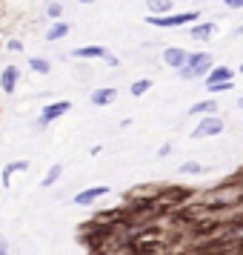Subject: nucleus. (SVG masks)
Listing matches in <instances>:
<instances>
[{"mask_svg": "<svg viewBox=\"0 0 243 255\" xmlns=\"http://www.w3.org/2000/svg\"><path fill=\"white\" fill-rule=\"evenodd\" d=\"M180 78H200V75H206V72H212V55L209 52H195V55H189V60H186L183 66H180Z\"/></svg>", "mask_w": 243, "mask_h": 255, "instance_id": "f257e3e1", "label": "nucleus"}, {"mask_svg": "<svg viewBox=\"0 0 243 255\" xmlns=\"http://www.w3.org/2000/svg\"><path fill=\"white\" fill-rule=\"evenodd\" d=\"M186 60H189V55H186V49H166L163 52V63H169V66H174V69H180Z\"/></svg>", "mask_w": 243, "mask_h": 255, "instance_id": "39448f33", "label": "nucleus"}, {"mask_svg": "<svg viewBox=\"0 0 243 255\" xmlns=\"http://www.w3.org/2000/svg\"><path fill=\"white\" fill-rule=\"evenodd\" d=\"M241 72H243V66H241Z\"/></svg>", "mask_w": 243, "mask_h": 255, "instance_id": "bb28decb", "label": "nucleus"}, {"mask_svg": "<svg viewBox=\"0 0 243 255\" xmlns=\"http://www.w3.org/2000/svg\"><path fill=\"white\" fill-rule=\"evenodd\" d=\"M180 172H200V163H183V166H180Z\"/></svg>", "mask_w": 243, "mask_h": 255, "instance_id": "aec40b11", "label": "nucleus"}, {"mask_svg": "<svg viewBox=\"0 0 243 255\" xmlns=\"http://www.w3.org/2000/svg\"><path fill=\"white\" fill-rule=\"evenodd\" d=\"M220 129H223V121H220V118H206L192 135H195V138H209V135H218Z\"/></svg>", "mask_w": 243, "mask_h": 255, "instance_id": "20e7f679", "label": "nucleus"}, {"mask_svg": "<svg viewBox=\"0 0 243 255\" xmlns=\"http://www.w3.org/2000/svg\"><path fill=\"white\" fill-rule=\"evenodd\" d=\"M78 3H92V0H78Z\"/></svg>", "mask_w": 243, "mask_h": 255, "instance_id": "b1692460", "label": "nucleus"}, {"mask_svg": "<svg viewBox=\"0 0 243 255\" xmlns=\"http://www.w3.org/2000/svg\"><path fill=\"white\" fill-rule=\"evenodd\" d=\"M66 35H69V26L66 23H55L46 32V40H60V37H66Z\"/></svg>", "mask_w": 243, "mask_h": 255, "instance_id": "9b49d317", "label": "nucleus"}, {"mask_svg": "<svg viewBox=\"0 0 243 255\" xmlns=\"http://www.w3.org/2000/svg\"><path fill=\"white\" fill-rule=\"evenodd\" d=\"M60 14V3H49V17H58Z\"/></svg>", "mask_w": 243, "mask_h": 255, "instance_id": "412c9836", "label": "nucleus"}, {"mask_svg": "<svg viewBox=\"0 0 243 255\" xmlns=\"http://www.w3.org/2000/svg\"><path fill=\"white\" fill-rule=\"evenodd\" d=\"M106 192H109L106 186H92V189H86V192H78V195H75V204H92L94 198L106 195Z\"/></svg>", "mask_w": 243, "mask_h": 255, "instance_id": "0eeeda50", "label": "nucleus"}, {"mask_svg": "<svg viewBox=\"0 0 243 255\" xmlns=\"http://www.w3.org/2000/svg\"><path fill=\"white\" fill-rule=\"evenodd\" d=\"M117 98V89H97V92H92V104L103 106V104H112Z\"/></svg>", "mask_w": 243, "mask_h": 255, "instance_id": "1a4fd4ad", "label": "nucleus"}, {"mask_svg": "<svg viewBox=\"0 0 243 255\" xmlns=\"http://www.w3.org/2000/svg\"><path fill=\"white\" fill-rule=\"evenodd\" d=\"M232 78V69H226V66H218V69L209 72V83H220V81H229Z\"/></svg>", "mask_w": 243, "mask_h": 255, "instance_id": "f8f14e48", "label": "nucleus"}, {"mask_svg": "<svg viewBox=\"0 0 243 255\" xmlns=\"http://www.w3.org/2000/svg\"><path fill=\"white\" fill-rule=\"evenodd\" d=\"M23 169H29V163H26V161L9 163V166H6V169H3V184H9V175H12V172H23Z\"/></svg>", "mask_w": 243, "mask_h": 255, "instance_id": "4468645a", "label": "nucleus"}, {"mask_svg": "<svg viewBox=\"0 0 243 255\" xmlns=\"http://www.w3.org/2000/svg\"><path fill=\"white\" fill-rule=\"evenodd\" d=\"M197 17V12H180V14H169V17H149L152 26H163V29H174V26H186Z\"/></svg>", "mask_w": 243, "mask_h": 255, "instance_id": "f03ea898", "label": "nucleus"}, {"mask_svg": "<svg viewBox=\"0 0 243 255\" xmlns=\"http://www.w3.org/2000/svg\"><path fill=\"white\" fill-rule=\"evenodd\" d=\"M9 49H12V52H20V49H23V43H20V40H9Z\"/></svg>", "mask_w": 243, "mask_h": 255, "instance_id": "4be33fe9", "label": "nucleus"}, {"mask_svg": "<svg viewBox=\"0 0 243 255\" xmlns=\"http://www.w3.org/2000/svg\"><path fill=\"white\" fill-rule=\"evenodd\" d=\"M146 6H149V12H169L172 9L169 0H146Z\"/></svg>", "mask_w": 243, "mask_h": 255, "instance_id": "dca6fc26", "label": "nucleus"}, {"mask_svg": "<svg viewBox=\"0 0 243 255\" xmlns=\"http://www.w3.org/2000/svg\"><path fill=\"white\" fill-rule=\"evenodd\" d=\"M17 78H20V72L14 69V66H9V69H3V75H0V89L6 95L14 92V83H17Z\"/></svg>", "mask_w": 243, "mask_h": 255, "instance_id": "423d86ee", "label": "nucleus"}, {"mask_svg": "<svg viewBox=\"0 0 243 255\" xmlns=\"http://www.w3.org/2000/svg\"><path fill=\"white\" fill-rule=\"evenodd\" d=\"M72 104L69 101H58V104H49L46 109H43V115H40V127H46V124H52L55 118H60L63 112H69Z\"/></svg>", "mask_w": 243, "mask_h": 255, "instance_id": "7ed1b4c3", "label": "nucleus"}, {"mask_svg": "<svg viewBox=\"0 0 243 255\" xmlns=\"http://www.w3.org/2000/svg\"><path fill=\"white\" fill-rule=\"evenodd\" d=\"M72 55H75V58H106L109 52H106L103 46H81V49H75Z\"/></svg>", "mask_w": 243, "mask_h": 255, "instance_id": "6e6552de", "label": "nucleus"}, {"mask_svg": "<svg viewBox=\"0 0 243 255\" xmlns=\"http://www.w3.org/2000/svg\"><path fill=\"white\" fill-rule=\"evenodd\" d=\"M241 32H243V26H241Z\"/></svg>", "mask_w": 243, "mask_h": 255, "instance_id": "a878e982", "label": "nucleus"}, {"mask_svg": "<svg viewBox=\"0 0 243 255\" xmlns=\"http://www.w3.org/2000/svg\"><path fill=\"white\" fill-rule=\"evenodd\" d=\"M206 89H209V92H226V89H232V81H220V83H209Z\"/></svg>", "mask_w": 243, "mask_h": 255, "instance_id": "6ab92c4d", "label": "nucleus"}, {"mask_svg": "<svg viewBox=\"0 0 243 255\" xmlns=\"http://www.w3.org/2000/svg\"><path fill=\"white\" fill-rule=\"evenodd\" d=\"M29 66H32L35 72H40V75H49V69H52L46 58H32V60H29Z\"/></svg>", "mask_w": 243, "mask_h": 255, "instance_id": "2eb2a0df", "label": "nucleus"}, {"mask_svg": "<svg viewBox=\"0 0 243 255\" xmlns=\"http://www.w3.org/2000/svg\"><path fill=\"white\" fill-rule=\"evenodd\" d=\"M215 109H218V106H215V101H200V104L192 106V112H195V115H212Z\"/></svg>", "mask_w": 243, "mask_h": 255, "instance_id": "ddd939ff", "label": "nucleus"}, {"mask_svg": "<svg viewBox=\"0 0 243 255\" xmlns=\"http://www.w3.org/2000/svg\"><path fill=\"white\" fill-rule=\"evenodd\" d=\"M212 32H215V23H197L192 29V37L195 40H203V37H212Z\"/></svg>", "mask_w": 243, "mask_h": 255, "instance_id": "9d476101", "label": "nucleus"}, {"mask_svg": "<svg viewBox=\"0 0 243 255\" xmlns=\"http://www.w3.org/2000/svg\"><path fill=\"white\" fill-rule=\"evenodd\" d=\"M241 109H243V101H241Z\"/></svg>", "mask_w": 243, "mask_h": 255, "instance_id": "393cba45", "label": "nucleus"}, {"mask_svg": "<svg viewBox=\"0 0 243 255\" xmlns=\"http://www.w3.org/2000/svg\"><path fill=\"white\" fill-rule=\"evenodd\" d=\"M149 86H152V81H138V83H132V95H146L149 92Z\"/></svg>", "mask_w": 243, "mask_h": 255, "instance_id": "a211bd4d", "label": "nucleus"}, {"mask_svg": "<svg viewBox=\"0 0 243 255\" xmlns=\"http://www.w3.org/2000/svg\"><path fill=\"white\" fill-rule=\"evenodd\" d=\"M60 172H63V166H60V163H55V166L49 169V175L43 178V186H52V184H55V181L60 178Z\"/></svg>", "mask_w": 243, "mask_h": 255, "instance_id": "f3484780", "label": "nucleus"}, {"mask_svg": "<svg viewBox=\"0 0 243 255\" xmlns=\"http://www.w3.org/2000/svg\"><path fill=\"white\" fill-rule=\"evenodd\" d=\"M0 255H9V247H6V241L0 238Z\"/></svg>", "mask_w": 243, "mask_h": 255, "instance_id": "5701e85b", "label": "nucleus"}]
</instances>
